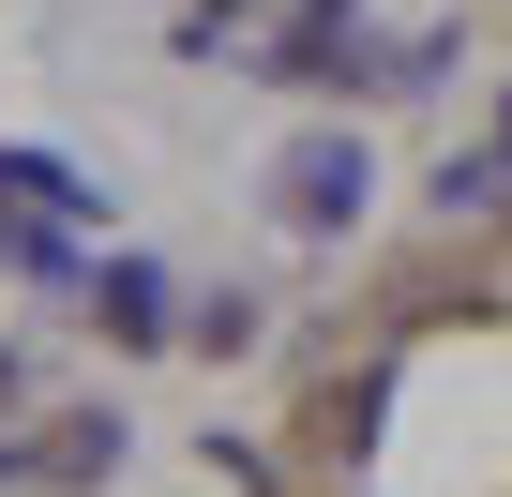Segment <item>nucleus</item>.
Segmentation results:
<instances>
[{"instance_id":"f257e3e1","label":"nucleus","mask_w":512,"mask_h":497,"mask_svg":"<svg viewBox=\"0 0 512 497\" xmlns=\"http://www.w3.org/2000/svg\"><path fill=\"white\" fill-rule=\"evenodd\" d=\"M287 211H302V226H332V211H362V151H332V136H317V151L287 166Z\"/></svg>"}]
</instances>
